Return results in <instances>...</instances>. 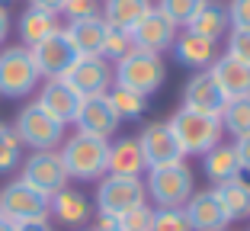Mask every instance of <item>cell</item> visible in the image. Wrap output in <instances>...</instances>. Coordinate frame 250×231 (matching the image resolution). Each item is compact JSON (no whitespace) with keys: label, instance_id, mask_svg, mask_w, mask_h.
I'll use <instances>...</instances> for the list:
<instances>
[{"label":"cell","instance_id":"obj_1","mask_svg":"<svg viewBox=\"0 0 250 231\" xmlns=\"http://www.w3.org/2000/svg\"><path fill=\"white\" fill-rule=\"evenodd\" d=\"M164 77H167L164 58L157 52H145V48H132L112 67V84L125 90H135L141 97H154L164 87Z\"/></svg>","mask_w":250,"mask_h":231},{"label":"cell","instance_id":"obj_2","mask_svg":"<svg viewBox=\"0 0 250 231\" xmlns=\"http://www.w3.org/2000/svg\"><path fill=\"white\" fill-rule=\"evenodd\" d=\"M61 164H64L71 180H100L106 177V157H109V142L96 135L74 132L61 142Z\"/></svg>","mask_w":250,"mask_h":231},{"label":"cell","instance_id":"obj_3","mask_svg":"<svg viewBox=\"0 0 250 231\" xmlns=\"http://www.w3.org/2000/svg\"><path fill=\"white\" fill-rule=\"evenodd\" d=\"M167 126H170V132H173V138H177L183 154H206L215 145H221V135H225L218 116L186 109V106L170 116Z\"/></svg>","mask_w":250,"mask_h":231},{"label":"cell","instance_id":"obj_4","mask_svg":"<svg viewBox=\"0 0 250 231\" xmlns=\"http://www.w3.org/2000/svg\"><path fill=\"white\" fill-rule=\"evenodd\" d=\"M145 193L157 202V209H183L189 196L196 193V180L183 161L167 167H151L145 180Z\"/></svg>","mask_w":250,"mask_h":231},{"label":"cell","instance_id":"obj_5","mask_svg":"<svg viewBox=\"0 0 250 231\" xmlns=\"http://www.w3.org/2000/svg\"><path fill=\"white\" fill-rule=\"evenodd\" d=\"M39 71L26 45H13L0 52V97L22 100L39 87Z\"/></svg>","mask_w":250,"mask_h":231},{"label":"cell","instance_id":"obj_6","mask_svg":"<svg viewBox=\"0 0 250 231\" xmlns=\"http://www.w3.org/2000/svg\"><path fill=\"white\" fill-rule=\"evenodd\" d=\"M13 132L20 135L22 145H29L32 151H55L64 142V126L58 119H52L39 103H26L16 116Z\"/></svg>","mask_w":250,"mask_h":231},{"label":"cell","instance_id":"obj_7","mask_svg":"<svg viewBox=\"0 0 250 231\" xmlns=\"http://www.w3.org/2000/svg\"><path fill=\"white\" fill-rule=\"evenodd\" d=\"M0 215L13 225L22 222H45L48 218V196L32 189L29 183L13 180L0 189Z\"/></svg>","mask_w":250,"mask_h":231},{"label":"cell","instance_id":"obj_8","mask_svg":"<svg viewBox=\"0 0 250 231\" xmlns=\"http://www.w3.org/2000/svg\"><path fill=\"white\" fill-rule=\"evenodd\" d=\"M147 202V193H145V180L141 177H109L106 173L96 187V209L100 215H125L128 209Z\"/></svg>","mask_w":250,"mask_h":231},{"label":"cell","instance_id":"obj_9","mask_svg":"<svg viewBox=\"0 0 250 231\" xmlns=\"http://www.w3.org/2000/svg\"><path fill=\"white\" fill-rule=\"evenodd\" d=\"M61 81H64L81 100L103 97L112 87V64L106 58H100V55H77Z\"/></svg>","mask_w":250,"mask_h":231},{"label":"cell","instance_id":"obj_10","mask_svg":"<svg viewBox=\"0 0 250 231\" xmlns=\"http://www.w3.org/2000/svg\"><path fill=\"white\" fill-rule=\"evenodd\" d=\"M22 183H29L32 189H39V193L45 196H55L58 189L67 187V170L64 164H61V154L58 151H32L29 157H26V164H22Z\"/></svg>","mask_w":250,"mask_h":231},{"label":"cell","instance_id":"obj_11","mask_svg":"<svg viewBox=\"0 0 250 231\" xmlns=\"http://www.w3.org/2000/svg\"><path fill=\"white\" fill-rule=\"evenodd\" d=\"M29 55H32V61H36L39 77H45V81L64 77V71L74 64V58H77V52H74V45H71V39H67L64 29L52 32V36L42 39L39 45H32Z\"/></svg>","mask_w":250,"mask_h":231},{"label":"cell","instance_id":"obj_12","mask_svg":"<svg viewBox=\"0 0 250 231\" xmlns=\"http://www.w3.org/2000/svg\"><path fill=\"white\" fill-rule=\"evenodd\" d=\"M138 145H141V154H145V164L147 170L151 167H167V164H180L183 161V151H180L177 138L170 132L167 122H151V126L141 128L138 135Z\"/></svg>","mask_w":250,"mask_h":231},{"label":"cell","instance_id":"obj_13","mask_svg":"<svg viewBox=\"0 0 250 231\" xmlns=\"http://www.w3.org/2000/svg\"><path fill=\"white\" fill-rule=\"evenodd\" d=\"M74 126L83 135H96V138H106L109 142L119 128V116H116V109H112L106 93L103 97H87V100H81V109L74 116Z\"/></svg>","mask_w":250,"mask_h":231},{"label":"cell","instance_id":"obj_14","mask_svg":"<svg viewBox=\"0 0 250 231\" xmlns=\"http://www.w3.org/2000/svg\"><path fill=\"white\" fill-rule=\"evenodd\" d=\"M128 36H132L135 48H145V52H157V55H161L164 48L173 45V39H177V26H173V22H170L157 7H151L138 22H135V29L128 32Z\"/></svg>","mask_w":250,"mask_h":231},{"label":"cell","instance_id":"obj_15","mask_svg":"<svg viewBox=\"0 0 250 231\" xmlns=\"http://www.w3.org/2000/svg\"><path fill=\"white\" fill-rule=\"evenodd\" d=\"M225 100H228V97H225L221 87L215 84L212 71H196V74L186 81V87H183V106H186V109L218 116L221 106H225Z\"/></svg>","mask_w":250,"mask_h":231},{"label":"cell","instance_id":"obj_16","mask_svg":"<svg viewBox=\"0 0 250 231\" xmlns=\"http://www.w3.org/2000/svg\"><path fill=\"white\" fill-rule=\"evenodd\" d=\"M39 106H42L52 119H58L61 126H71L74 116H77V109H81V97L74 93L71 87H67L61 77H55V81H45V87L39 90Z\"/></svg>","mask_w":250,"mask_h":231},{"label":"cell","instance_id":"obj_17","mask_svg":"<svg viewBox=\"0 0 250 231\" xmlns=\"http://www.w3.org/2000/svg\"><path fill=\"white\" fill-rule=\"evenodd\" d=\"M183 215H186V222H189L192 231H225L228 228L225 209H221V202L215 199L212 189H206V193H192L189 202L183 206Z\"/></svg>","mask_w":250,"mask_h":231},{"label":"cell","instance_id":"obj_18","mask_svg":"<svg viewBox=\"0 0 250 231\" xmlns=\"http://www.w3.org/2000/svg\"><path fill=\"white\" fill-rule=\"evenodd\" d=\"M212 77L215 84L221 87V93L228 100H237V97H250V64L231 58V55H221V58L212 61Z\"/></svg>","mask_w":250,"mask_h":231},{"label":"cell","instance_id":"obj_19","mask_svg":"<svg viewBox=\"0 0 250 231\" xmlns=\"http://www.w3.org/2000/svg\"><path fill=\"white\" fill-rule=\"evenodd\" d=\"M218 42H208V39L196 36V32H183V36L173 39V55H177V61L183 67H189V71H208L212 67V61L218 58V48H215Z\"/></svg>","mask_w":250,"mask_h":231},{"label":"cell","instance_id":"obj_20","mask_svg":"<svg viewBox=\"0 0 250 231\" xmlns=\"http://www.w3.org/2000/svg\"><path fill=\"white\" fill-rule=\"evenodd\" d=\"M147 170L145 154H141L138 138H119L109 145V157H106V173L109 177H141Z\"/></svg>","mask_w":250,"mask_h":231},{"label":"cell","instance_id":"obj_21","mask_svg":"<svg viewBox=\"0 0 250 231\" xmlns=\"http://www.w3.org/2000/svg\"><path fill=\"white\" fill-rule=\"evenodd\" d=\"M106 20L103 16H87V20H71L64 26L77 55H100L103 58V39H106Z\"/></svg>","mask_w":250,"mask_h":231},{"label":"cell","instance_id":"obj_22","mask_svg":"<svg viewBox=\"0 0 250 231\" xmlns=\"http://www.w3.org/2000/svg\"><path fill=\"white\" fill-rule=\"evenodd\" d=\"M48 215H55L61 225H71V228L87 225L90 222V199L83 193H77V189L64 187L55 196H48Z\"/></svg>","mask_w":250,"mask_h":231},{"label":"cell","instance_id":"obj_23","mask_svg":"<svg viewBox=\"0 0 250 231\" xmlns=\"http://www.w3.org/2000/svg\"><path fill=\"white\" fill-rule=\"evenodd\" d=\"M212 193H215V199L221 202L228 222H244V218H250V183L244 177L218 183Z\"/></svg>","mask_w":250,"mask_h":231},{"label":"cell","instance_id":"obj_24","mask_svg":"<svg viewBox=\"0 0 250 231\" xmlns=\"http://www.w3.org/2000/svg\"><path fill=\"white\" fill-rule=\"evenodd\" d=\"M202 170H206V177L212 180L215 187L218 183H228V180H237L244 173L234 145H215L212 151H206L202 154Z\"/></svg>","mask_w":250,"mask_h":231},{"label":"cell","instance_id":"obj_25","mask_svg":"<svg viewBox=\"0 0 250 231\" xmlns=\"http://www.w3.org/2000/svg\"><path fill=\"white\" fill-rule=\"evenodd\" d=\"M151 7H154L151 0H103V10H100V16H103L106 26H112V29L132 32L135 22H138Z\"/></svg>","mask_w":250,"mask_h":231},{"label":"cell","instance_id":"obj_26","mask_svg":"<svg viewBox=\"0 0 250 231\" xmlns=\"http://www.w3.org/2000/svg\"><path fill=\"white\" fill-rule=\"evenodd\" d=\"M228 29H231L228 10L218 7V3H206V7H202L189 22H186V32H196V36L208 39V42H218V39H225V36H228Z\"/></svg>","mask_w":250,"mask_h":231},{"label":"cell","instance_id":"obj_27","mask_svg":"<svg viewBox=\"0 0 250 231\" xmlns=\"http://www.w3.org/2000/svg\"><path fill=\"white\" fill-rule=\"evenodd\" d=\"M58 13H48V10H36L29 7L26 13L20 16V39L26 48H32V45H39L42 39H48L52 32H58Z\"/></svg>","mask_w":250,"mask_h":231},{"label":"cell","instance_id":"obj_28","mask_svg":"<svg viewBox=\"0 0 250 231\" xmlns=\"http://www.w3.org/2000/svg\"><path fill=\"white\" fill-rule=\"evenodd\" d=\"M218 122L221 128L234 138H244L250 135V97H237V100H225L218 112Z\"/></svg>","mask_w":250,"mask_h":231},{"label":"cell","instance_id":"obj_29","mask_svg":"<svg viewBox=\"0 0 250 231\" xmlns=\"http://www.w3.org/2000/svg\"><path fill=\"white\" fill-rule=\"evenodd\" d=\"M109 103L112 109H116L119 122L122 119H141L147 112V97H141V93H135V90H125V87H109Z\"/></svg>","mask_w":250,"mask_h":231},{"label":"cell","instance_id":"obj_30","mask_svg":"<svg viewBox=\"0 0 250 231\" xmlns=\"http://www.w3.org/2000/svg\"><path fill=\"white\" fill-rule=\"evenodd\" d=\"M22 161V142L13 132V126L0 122V173H10Z\"/></svg>","mask_w":250,"mask_h":231},{"label":"cell","instance_id":"obj_31","mask_svg":"<svg viewBox=\"0 0 250 231\" xmlns=\"http://www.w3.org/2000/svg\"><path fill=\"white\" fill-rule=\"evenodd\" d=\"M206 3H208V0H161V3H157V10H161V13L167 16L173 26H186V22H189L199 10L206 7Z\"/></svg>","mask_w":250,"mask_h":231},{"label":"cell","instance_id":"obj_32","mask_svg":"<svg viewBox=\"0 0 250 231\" xmlns=\"http://www.w3.org/2000/svg\"><path fill=\"white\" fill-rule=\"evenodd\" d=\"M135 45H132V36L125 29H106V39H103V58L106 61H119V58H125V55L132 52Z\"/></svg>","mask_w":250,"mask_h":231},{"label":"cell","instance_id":"obj_33","mask_svg":"<svg viewBox=\"0 0 250 231\" xmlns=\"http://www.w3.org/2000/svg\"><path fill=\"white\" fill-rule=\"evenodd\" d=\"M151 218H154V209L147 206V202H141V206H135V209H128L125 215H119V231H151Z\"/></svg>","mask_w":250,"mask_h":231},{"label":"cell","instance_id":"obj_34","mask_svg":"<svg viewBox=\"0 0 250 231\" xmlns=\"http://www.w3.org/2000/svg\"><path fill=\"white\" fill-rule=\"evenodd\" d=\"M151 231H192V228L186 222L183 209H154Z\"/></svg>","mask_w":250,"mask_h":231},{"label":"cell","instance_id":"obj_35","mask_svg":"<svg viewBox=\"0 0 250 231\" xmlns=\"http://www.w3.org/2000/svg\"><path fill=\"white\" fill-rule=\"evenodd\" d=\"M225 55L250 64V29H228V52Z\"/></svg>","mask_w":250,"mask_h":231},{"label":"cell","instance_id":"obj_36","mask_svg":"<svg viewBox=\"0 0 250 231\" xmlns=\"http://www.w3.org/2000/svg\"><path fill=\"white\" fill-rule=\"evenodd\" d=\"M61 13L67 16V22L71 20H87V16H100V3H96V0H64Z\"/></svg>","mask_w":250,"mask_h":231},{"label":"cell","instance_id":"obj_37","mask_svg":"<svg viewBox=\"0 0 250 231\" xmlns=\"http://www.w3.org/2000/svg\"><path fill=\"white\" fill-rule=\"evenodd\" d=\"M228 22H231V29H250V0H231Z\"/></svg>","mask_w":250,"mask_h":231},{"label":"cell","instance_id":"obj_38","mask_svg":"<svg viewBox=\"0 0 250 231\" xmlns=\"http://www.w3.org/2000/svg\"><path fill=\"white\" fill-rule=\"evenodd\" d=\"M234 151H237V161H241V170L250 173V135L234 138Z\"/></svg>","mask_w":250,"mask_h":231},{"label":"cell","instance_id":"obj_39","mask_svg":"<svg viewBox=\"0 0 250 231\" xmlns=\"http://www.w3.org/2000/svg\"><path fill=\"white\" fill-rule=\"evenodd\" d=\"M29 7H36V10H48V13H61L64 0H29Z\"/></svg>","mask_w":250,"mask_h":231},{"label":"cell","instance_id":"obj_40","mask_svg":"<svg viewBox=\"0 0 250 231\" xmlns=\"http://www.w3.org/2000/svg\"><path fill=\"white\" fill-rule=\"evenodd\" d=\"M90 231H119V222H116L112 215H100V218H96V225H93Z\"/></svg>","mask_w":250,"mask_h":231},{"label":"cell","instance_id":"obj_41","mask_svg":"<svg viewBox=\"0 0 250 231\" xmlns=\"http://www.w3.org/2000/svg\"><path fill=\"white\" fill-rule=\"evenodd\" d=\"M7 36H10V13H7V7L0 3V45H3Z\"/></svg>","mask_w":250,"mask_h":231},{"label":"cell","instance_id":"obj_42","mask_svg":"<svg viewBox=\"0 0 250 231\" xmlns=\"http://www.w3.org/2000/svg\"><path fill=\"white\" fill-rule=\"evenodd\" d=\"M16 231H52V225H48V218L45 222H22L16 225Z\"/></svg>","mask_w":250,"mask_h":231},{"label":"cell","instance_id":"obj_43","mask_svg":"<svg viewBox=\"0 0 250 231\" xmlns=\"http://www.w3.org/2000/svg\"><path fill=\"white\" fill-rule=\"evenodd\" d=\"M0 231H16V225H13V222H7V218L0 215Z\"/></svg>","mask_w":250,"mask_h":231}]
</instances>
